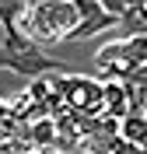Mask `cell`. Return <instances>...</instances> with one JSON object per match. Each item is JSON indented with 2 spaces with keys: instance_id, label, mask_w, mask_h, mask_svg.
I'll return each instance as SVG.
<instances>
[{
  "instance_id": "cell-6",
  "label": "cell",
  "mask_w": 147,
  "mask_h": 154,
  "mask_svg": "<svg viewBox=\"0 0 147 154\" xmlns=\"http://www.w3.org/2000/svg\"><path fill=\"white\" fill-rule=\"evenodd\" d=\"M119 38H133V35H147V4H137V7H126L119 14L116 25Z\"/></svg>"
},
{
  "instance_id": "cell-4",
  "label": "cell",
  "mask_w": 147,
  "mask_h": 154,
  "mask_svg": "<svg viewBox=\"0 0 147 154\" xmlns=\"http://www.w3.org/2000/svg\"><path fill=\"white\" fill-rule=\"evenodd\" d=\"M74 116H77V123H81V151H88V154H109L112 144L123 137L119 133V123L123 119H116V116H109V112H102V116L74 112Z\"/></svg>"
},
{
  "instance_id": "cell-5",
  "label": "cell",
  "mask_w": 147,
  "mask_h": 154,
  "mask_svg": "<svg viewBox=\"0 0 147 154\" xmlns=\"http://www.w3.org/2000/svg\"><path fill=\"white\" fill-rule=\"evenodd\" d=\"M105 112L116 119L130 116V88L126 81H105Z\"/></svg>"
},
{
  "instance_id": "cell-1",
  "label": "cell",
  "mask_w": 147,
  "mask_h": 154,
  "mask_svg": "<svg viewBox=\"0 0 147 154\" xmlns=\"http://www.w3.org/2000/svg\"><path fill=\"white\" fill-rule=\"evenodd\" d=\"M77 25L81 14L74 0H28V11L18 28L39 46H46V42H67Z\"/></svg>"
},
{
  "instance_id": "cell-11",
  "label": "cell",
  "mask_w": 147,
  "mask_h": 154,
  "mask_svg": "<svg viewBox=\"0 0 147 154\" xmlns=\"http://www.w3.org/2000/svg\"><path fill=\"white\" fill-rule=\"evenodd\" d=\"M28 154H39V151H28Z\"/></svg>"
},
{
  "instance_id": "cell-9",
  "label": "cell",
  "mask_w": 147,
  "mask_h": 154,
  "mask_svg": "<svg viewBox=\"0 0 147 154\" xmlns=\"http://www.w3.org/2000/svg\"><path fill=\"white\" fill-rule=\"evenodd\" d=\"M109 154H147V151H144L140 144H133V140H126V137H119L116 144H112V151H109Z\"/></svg>"
},
{
  "instance_id": "cell-2",
  "label": "cell",
  "mask_w": 147,
  "mask_h": 154,
  "mask_svg": "<svg viewBox=\"0 0 147 154\" xmlns=\"http://www.w3.org/2000/svg\"><path fill=\"white\" fill-rule=\"evenodd\" d=\"M0 70H11V74L25 77V81L56 74V70L67 74V67H63L56 56H49L46 49H42L35 38H28L21 28L4 32V42H0Z\"/></svg>"
},
{
  "instance_id": "cell-7",
  "label": "cell",
  "mask_w": 147,
  "mask_h": 154,
  "mask_svg": "<svg viewBox=\"0 0 147 154\" xmlns=\"http://www.w3.org/2000/svg\"><path fill=\"white\" fill-rule=\"evenodd\" d=\"M119 133L126 137V140H133V144H140L147 151V116L144 112H130L123 123H119Z\"/></svg>"
},
{
  "instance_id": "cell-8",
  "label": "cell",
  "mask_w": 147,
  "mask_h": 154,
  "mask_svg": "<svg viewBox=\"0 0 147 154\" xmlns=\"http://www.w3.org/2000/svg\"><path fill=\"white\" fill-rule=\"evenodd\" d=\"M28 11V0H0V28L4 32H14Z\"/></svg>"
},
{
  "instance_id": "cell-10",
  "label": "cell",
  "mask_w": 147,
  "mask_h": 154,
  "mask_svg": "<svg viewBox=\"0 0 147 154\" xmlns=\"http://www.w3.org/2000/svg\"><path fill=\"white\" fill-rule=\"evenodd\" d=\"M98 4H102V7H105V11H109V14H116V18H119V14H123V11H126V7H130L126 0H98Z\"/></svg>"
},
{
  "instance_id": "cell-3",
  "label": "cell",
  "mask_w": 147,
  "mask_h": 154,
  "mask_svg": "<svg viewBox=\"0 0 147 154\" xmlns=\"http://www.w3.org/2000/svg\"><path fill=\"white\" fill-rule=\"evenodd\" d=\"M53 88L67 98L70 112L81 116H102L105 112V81L98 77H81V74H67V77H49Z\"/></svg>"
}]
</instances>
